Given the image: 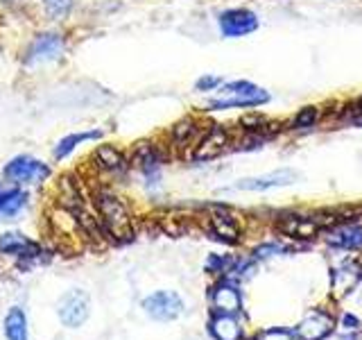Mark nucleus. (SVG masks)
Instances as JSON below:
<instances>
[{"mask_svg": "<svg viewBox=\"0 0 362 340\" xmlns=\"http://www.w3.org/2000/svg\"><path fill=\"white\" fill-rule=\"evenodd\" d=\"M320 222L313 220V218H303V215H286L281 222H279V230L292 236V238H315L320 234Z\"/></svg>", "mask_w": 362, "mask_h": 340, "instance_id": "18", "label": "nucleus"}, {"mask_svg": "<svg viewBox=\"0 0 362 340\" xmlns=\"http://www.w3.org/2000/svg\"><path fill=\"white\" fill-rule=\"evenodd\" d=\"M342 324H344V329H358V327H360L358 317H354V315H344Z\"/></svg>", "mask_w": 362, "mask_h": 340, "instance_id": "28", "label": "nucleus"}, {"mask_svg": "<svg viewBox=\"0 0 362 340\" xmlns=\"http://www.w3.org/2000/svg\"><path fill=\"white\" fill-rule=\"evenodd\" d=\"M0 254L16 256V259H32L41 254V247L39 243L30 241L25 234L5 232V234H0Z\"/></svg>", "mask_w": 362, "mask_h": 340, "instance_id": "13", "label": "nucleus"}, {"mask_svg": "<svg viewBox=\"0 0 362 340\" xmlns=\"http://www.w3.org/2000/svg\"><path fill=\"white\" fill-rule=\"evenodd\" d=\"M333 329V320L324 313H315L310 317H305V320L299 324V338L301 340H322L331 334Z\"/></svg>", "mask_w": 362, "mask_h": 340, "instance_id": "20", "label": "nucleus"}, {"mask_svg": "<svg viewBox=\"0 0 362 340\" xmlns=\"http://www.w3.org/2000/svg\"><path fill=\"white\" fill-rule=\"evenodd\" d=\"M356 111H358V113H362V96L356 100Z\"/></svg>", "mask_w": 362, "mask_h": 340, "instance_id": "29", "label": "nucleus"}, {"mask_svg": "<svg viewBox=\"0 0 362 340\" xmlns=\"http://www.w3.org/2000/svg\"><path fill=\"white\" fill-rule=\"evenodd\" d=\"M66 52V39L59 32H41L37 34L23 55V64L34 68V66H43L57 62L59 57Z\"/></svg>", "mask_w": 362, "mask_h": 340, "instance_id": "4", "label": "nucleus"}, {"mask_svg": "<svg viewBox=\"0 0 362 340\" xmlns=\"http://www.w3.org/2000/svg\"><path fill=\"white\" fill-rule=\"evenodd\" d=\"M59 322L68 329H79L90 317V295L82 288L66 290L57 302Z\"/></svg>", "mask_w": 362, "mask_h": 340, "instance_id": "5", "label": "nucleus"}, {"mask_svg": "<svg viewBox=\"0 0 362 340\" xmlns=\"http://www.w3.org/2000/svg\"><path fill=\"white\" fill-rule=\"evenodd\" d=\"M258 340H297V336L288 329H267V332L258 334Z\"/></svg>", "mask_w": 362, "mask_h": 340, "instance_id": "27", "label": "nucleus"}, {"mask_svg": "<svg viewBox=\"0 0 362 340\" xmlns=\"http://www.w3.org/2000/svg\"><path fill=\"white\" fill-rule=\"evenodd\" d=\"M231 145V132L222 128V125H211L209 130H204L199 141L190 150V157L195 162H211V159L220 157L224 150H229Z\"/></svg>", "mask_w": 362, "mask_h": 340, "instance_id": "7", "label": "nucleus"}, {"mask_svg": "<svg viewBox=\"0 0 362 340\" xmlns=\"http://www.w3.org/2000/svg\"><path fill=\"white\" fill-rule=\"evenodd\" d=\"M28 191L16 184H0V220H14L28 207Z\"/></svg>", "mask_w": 362, "mask_h": 340, "instance_id": "12", "label": "nucleus"}, {"mask_svg": "<svg viewBox=\"0 0 362 340\" xmlns=\"http://www.w3.org/2000/svg\"><path fill=\"white\" fill-rule=\"evenodd\" d=\"M294 181H297V173L290 170V168H283V170H274V173L263 175V177L243 179L235 188H240V191H269V188L294 184Z\"/></svg>", "mask_w": 362, "mask_h": 340, "instance_id": "14", "label": "nucleus"}, {"mask_svg": "<svg viewBox=\"0 0 362 340\" xmlns=\"http://www.w3.org/2000/svg\"><path fill=\"white\" fill-rule=\"evenodd\" d=\"M328 243L337 247H360L362 245V230L356 225L337 227L328 234Z\"/></svg>", "mask_w": 362, "mask_h": 340, "instance_id": "22", "label": "nucleus"}, {"mask_svg": "<svg viewBox=\"0 0 362 340\" xmlns=\"http://www.w3.org/2000/svg\"><path fill=\"white\" fill-rule=\"evenodd\" d=\"M202 134H204L202 120L195 116H186L177 120L173 125V130H170V145H173L175 150H188V147L192 150Z\"/></svg>", "mask_w": 362, "mask_h": 340, "instance_id": "11", "label": "nucleus"}, {"mask_svg": "<svg viewBox=\"0 0 362 340\" xmlns=\"http://www.w3.org/2000/svg\"><path fill=\"white\" fill-rule=\"evenodd\" d=\"M0 184H3V181H0Z\"/></svg>", "mask_w": 362, "mask_h": 340, "instance_id": "31", "label": "nucleus"}, {"mask_svg": "<svg viewBox=\"0 0 362 340\" xmlns=\"http://www.w3.org/2000/svg\"><path fill=\"white\" fill-rule=\"evenodd\" d=\"M211 302L215 306V311H220V313H238L243 306L240 293H238L231 283H220V286H215L213 295H211Z\"/></svg>", "mask_w": 362, "mask_h": 340, "instance_id": "19", "label": "nucleus"}, {"mask_svg": "<svg viewBox=\"0 0 362 340\" xmlns=\"http://www.w3.org/2000/svg\"><path fill=\"white\" fill-rule=\"evenodd\" d=\"M222 86V77L218 75H204L195 82V89L202 91V94H206V91H218Z\"/></svg>", "mask_w": 362, "mask_h": 340, "instance_id": "26", "label": "nucleus"}, {"mask_svg": "<svg viewBox=\"0 0 362 340\" xmlns=\"http://www.w3.org/2000/svg\"><path fill=\"white\" fill-rule=\"evenodd\" d=\"M358 281H360V268L356 264H344L342 268H337L333 275V286H335V293L339 295L349 293Z\"/></svg>", "mask_w": 362, "mask_h": 340, "instance_id": "23", "label": "nucleus"}, {"mask_svg": "<svg viewBox=\"0 0 362 340\" xmlns=\"http://www.w3.org/2000/svg\"><path fill=\"white\" fill-rule=\"evenodd\" d=\"M90 162H93V168L98 173L109 177H122L132 168L129 157L113 143H100L90 154Z\"/></svg>", "mask_w": 362, "mask_h": 340, "instance_id": "9", "label": "nucleus"}, {"mask_svg": "<svg viewBox=\"0 0 362 340\" xmlns=\"http://www.w3.org/2000/svg\"><path fill=\"white\" fill-rule=\"evenodd\" d=\"M102 139V130H79V132H71L66 134L64 139L57 141L54 150H52V157L57 159V162H64L66 157H71L79 145L82 143H88V141H98Z\"/></svg>", "mask_w": 362, "mask_h": 340, "instance_id": "15", "label": "nucleus"}, {"mask_svg": "<svg viewBox=\"0 0 362 340\" xmlns=\"http://www.w3.org/2000/svg\"><path fill=\"white\" fill-rule=\"evenodd\" d=\"M93 209L107 236L116 238V241L134 236L132 209L118 193H113L109 188H98V193H93Z\"/></svg>", "mask_w": 362, "mask_h": 340, "instance_id": "1", "label": "nucleus"}, {"mask_svg": "<svg viewBox=\"0 0 362 340\" xmlns=\"http://www.w3.org/2000/svg\"><path fill=\"white\" fill-rule=\"evenodd\" d=\"M209 230L215 238H220L224 243H235L240 236V227H238L235 218L226 211H215L209 215Z\"/></svg>", "mask_w": 362, "mask_h": 340, "instance_id": "17", "label": "nucleus"}, {"mask_svg": "<svg viewBox=\"0 0 362 340\" xmlns=\"http://www.w3.org/2000/svg\"><path fill=\"white\" fill-rule=\"evenodd\" d=\"M75 0H41V7L50 21H66L73 11Z\"/></svg>", "mask_w": 362, "mask_h": 340, "instance_id": "24", "label": "nucleus"}, {"mask_svg": "<svg viewBox=\"0 0 362 340\" xmlns=\"http://www.w3.org/2000/svg\"><path fill=\"white\" fill-rule=\"evenodd\" d=\"M3 334L7 340H30V320L23 306H11L3 320Z\"/></svg>", "mask_w": 362, "mask_h": 340, "instance_id": "16", "label": "nucleus"}, {"mask_svg": "<svg viewBox=\"0 0 362 340\" xmlns=\"http://www.w3.org/2000/svg\"><path fill=\"white\" fill-rule=\"evenodd\" d=\"M3 3H14V0H3Z\"/></svg>", "mask_w": 362, "mask_h": 340, "instance_id": "30", "label": "nucleus"}, {"mask_svg": "<svg viewBox=\"0 0 362 340\" xmlns=\"http://www.w3.org/2000/svg\"><path fill=\"white\" fill-rule=\"evenodd\" d=\"M218 91L222 98H215L209 102V109L213 111L233 109V107H260V105H265V102H269L267 91L256 86L254 82H247V79L226 82Z\"/></svg>", "mask_w": 362, "mask_h": 340, "instance_id": "2", "label": "nucleus"}, {"mask_svg": "<svg viewBox=\"0 0 362 340\" xmlns=\"http://www.w3.org/2000/svg\"><path fill=\"white\" fill-rule=\"evenodd\" d=\"M50 175L52 168L32 154H18L14 159H9L3 168V177L7 179V184H16V186L41 184Z\"/></svg>", "mask_w": 362, "mask_h": 340, "instance_id": "3", "label": "nucleus"}, {"mask_svg": "<svg viewBox=\"0 0 362 340\" xmlns=\"http://www.w3.org/2000/svg\"><path fill=\"white\" fill-rule=\"evenodd\" d=\"M129 164L134 168H139L147 179H154L158 177V170L163 166V152L152 141H139L132 147Z\"/></svg>", "mask_w": 362, "mask_h": 340, "instance_id": "10", "label": "nucleus"}, {"mask_svg": "<svg viewBox=\"0 0 362 340\" xmlns=\"http://www.w3.org/2000/svg\"><path fill=\"white\" fill-rule=\"evenodd\" d=\"M211 334L215 340H240V327H238V322L231 317V313H220L215 315L211 324Z\"/></svg>", "mask_w": 362, "mask_h": 340, "instance_id": "21", "label": "nucleus"}, {"mask_svg": "<svg viewBox=\"0 0 362 340\" xmlns=\"http://www.w3.org/2000/svg\"><path fill=\"white\" fill-rule=\"evenodd\" d=\"M320 118H322V109L320 107H303L290 118V128L308 130V128H313V125L320 123Z\"/></svg>", "mask_w": 362, "mask_h": 340, "instance_id": "25", "label": "nucleus"}, {"mask_svg": "<svg viewBox=\"0 0 362 340\" xmlns=\"http://www.w3.org/2000/svg\"><path fill=\"white\" fill-rule=\"evenodd\" d=\"M218 26H220L222 37L240 39V37H247V34L258 30V16L247 7H233V9L222 11L218 18Z\"/></svg>", "mask_w": 362, "mask_h": 340, "instance_id": "8", "label": "nucleus"}, {"mask_svg": "<svg viewBox=\"0 0 362 340\" xmlns=\"http://www.w3.org/2000/svg\"><path fill=\"white\" fill-rule=\"evenodd\" d=\"M141 306L156 322H173L184 313V300L175 290H156L147 295Z\"/></svg>", "mask_w": 362, "mask_h": 340, "instance_id": "6", "label": "nucleus"}]
</instances>
